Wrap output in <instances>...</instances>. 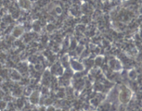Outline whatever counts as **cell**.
I'll return each instance as SVG.
<instances>
[{"instance_id": "cell-5", "label": "cell", "mask_w": 142, "mask_h": 111, "mask_svg": "<svg viewBox=\"0 0 142 111\" xmlns=\"http://www.w3.org/2000/svg\"><path fill=\"white\" fill-rule=\"evenodd\" d=\"M21 33H22V29L21 27H16L13 30V32H12V34L14 35L15 37H19V36H21Z\"/></svg>"}, {"instance_id": "cell-1", "label": "cell", "mask_w": 142, "mask_h": 111, "mask_svg": "<svg viewBox=\"0 0 142 111\" xmlns=\"http://www.w3.org/2000/svg\"><path fill=\"white\" fill-rule=\"evenodd\" d=\"M130 96H131V92L130 90L126 88V87H123L122 88L121 92L118 94V97H119V100L121 101L122 103H127L128 101L130 100Z\"/></svg>"}, {"instance_id": "cell-4", "label": "cell", "mask_w": 142, "mask_h": 111, "mask_svg": "<svg viewBox=\"0 0 142 111\" xmlns=\"http://www.w3.org/2000/svg\"><path fill=\"white\" fill-rule=\"evenodd\" d=\"M30 100L32 102L33 104H36L38 101H39V94L37 92H34L31 95V98H30Z\"/></svg>"}, {"instance_id": "cell-6", "label": "cell", "mask_w": 142, "mask_h": 111, "mask_svg": "<svg viewBox=\"0 0 142 111\" xmlns=\"http://www.w3.org/2000/svg\"><path fill=\"white\" fill-rule=\"evenodd\" d=\"M128 76H129V78H130V79H132V80H135L136 78L138 77L137 71H136L135 69H131V70L129 71V73H128Z\"/></svg>"}, {"instance_id": "cell-3", "label": "cell", "mask_w": 142, "mask_h": 111, "mask_svg": "<svg viewBox=\"0 0 142 111\" xmlns=\"http://www.w3.org/2000/svg\"><path fill=\"white\" fill-rule=\"evenodd\" d=\"M110 67L112 69L120 70V69H122V64L120 63L119 60H117V59H111L110 61Z\"/></svg>"}, {"instance_id": "cell-7", "label": "cell", "mask_w": 142, "mask_h": 111, "mask_svg": "<svg viewBox=\"0 0 142 111\" xmlns=\"http://www.w3.org/2000/svg\"><path fill=\"white\" fill-rule=\"evenodd\" d=\"M100 110L101 111H110V104H102L100 106Z\"/></svg>"}, {"instance_id": "cell-11", "label": "cell", "mask_w": 142, "mask_h": 111, "mask_svg": "<svg viewBox=\"0 0 142 111\" xmlns=\"http://www.w3.org/2000/svg\"><path fill=\"white\" fill-rule=\"evenodd\" d=\"M58 96H59V97H63L64 96V92H63V91H60V92L58 93Z\"/></svg>"}, {"instance_id": "cell-8", "label": "cell", "mask_w": 142, "mask_h": 111, "mask_svg": "<svg viewBox=\"0 0 142 111\" xmlns=\"http://www.w3.org/2000/svg\"><path fill=\"white\" fill-rule=\"evenodd\" d=\"M94 63L96 64L97 66H100V65H102V63H103V57H102V56H97L96 59L94 60Z\"/></svg>"}, {"instance_id": "cell-9", "label": "cell", "mask_w": 142, "mask_h": 111, "mask_svg": "<svg viewBox=\"0 0 142 111\" xmlns=\"http://www.w3.org/2000/svg\"><path fill=\"white\" fill-rule=\"evenodd\" d=\"M10 77L13 79V80H20V78H21V76H20V73L18 72V71H15V70H13L12 71V74L10 75Z\"/></svg>"}, {"instance_id": "cell-10", "label": "cell", "mask_w": 142, "mask_h": 111, "mask_svg": "<svg viewBox=\"0 0 142 111\" xmlns=\"http://www.w3.org/2000/svg\"><path fill=\"white\" fill-rule=\"evenodd\" d=\"M85 66L86 67L90 68V67L93 66V64H94V60H91V59H85Z\"/></svg>"}, {"instance_id": "cell-2", "label": "cell", "mask_w": 142, "mask_h": 111, "mask_svg": "<svg viewBox=\"0 0 142 111\" xmlns=\"http://www.w3.org/2000/svg\"><path fill=\"white\" fill-rule=\"evenodd\" d=\"M70 65L71 66V69L76 71H82L84 69V65L81 62H78L77 60H71L70 62Z\"/></svg>"}]
</instances>
